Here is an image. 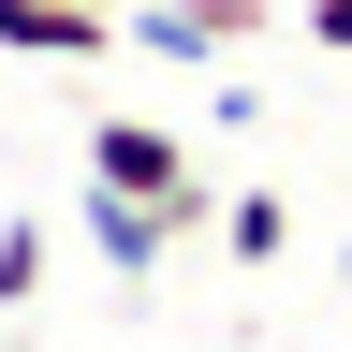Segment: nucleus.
Returning <instances> with one entry per match:
<instances>
[{"mask_svg":"<svg viewBox=\"0 0 352 352\" xmlns=\"http://www.w3.org/2000/svg\"><path fill=\"white\" fill-rule=\"evenodd\" d=\"M132 0H0V59H103Z\"/></svg>","mask_w":352,"mask_h":352,"instance_id":"obj_3","label":"nucleus"},{"mask_svg":"<svg viewBox=\"0 0 352 352\" xmlns=\"http://www.w3.org/2000/svg\"><path fill=\"white\" fill-rule=\"evenodd\" d=\"M264 15H279V0H132V44H147V59H235Z\"/></svg>","mask_w":352,"mask_h":352,"instance_id":"obj_2","label":"nucleus"},{"mask_svg":"<svg viewBox=\"0 0 352 352\" xmlns=\"http://www.w3.org/2000/svg\"><path fill=\"white\" fill-rule=\"evenodd\" d=\"M308 44H323V59H352V0H308Z\"/></svg>","mask_w":352,"mask_h":352,"instance_id":"obj_7","label":"nucleus"},{"mask_svg":"<svg viewBox=\"0 0 352 352\" xmlns=\"http://www.w3.org/2000/svg\"><path fill=\"white\" fill-rule=\"evenodd\" d=\"M88 176L132 191V206H162V220H206V176H191V147L162 118H88Z\"/></svg>","mask_w":352,"mask_h":352,"instance_id":"obj_1","label":"nucleus"},{"mask_svg":"<svg viewBox=\"0 0 352 352\" xmlns=\"http://www.w3.org/2000/svg\"><path fill=\"white\" fill-rule=\"evenodd\" d=\"M220 250H235V264H279L294 250V206L279 191H235V206H220Z\"/></svg>","mask_w":352,"mask_h":352,"instance_id":"obj_5","label":"nucleus"},{"mask_svg":"<svg viewBox=\"0 0 352 352\" xmlns=\"http://www.w3.org/2000/svg\"><path fill=\"white\" fill-rule=\"evenodd\" d=\"M88 250H103L118 279H147V264L176 250V220H162V206H132V191H103V176H88Z\"/></svg>","mask_w":352,"mask_h":352,"instance_id":"obj_4","label":"nucleus"},{"mask_svg":"<svg viewBox=\"0 0 352 352\" xmlns=\"http://www.w3.org/2000/svg\"><path fill=\"white\" fill-rule=\"evenodd\" d=\"M338 264H352V235H338Z\"/></svg>","mask_w":352,"mask_h":352,"instance_id":"obj_8","label":"nucleus"},{"mask_svg":"<svg viewBox=\"0 0 352 352\" xmlns=\"http://www.w3.org/2000/svg\"><path fill=\"white\" fill-rule=\"evenodd\" d=\"M44 294V235H30V220H0V308H30Z\"/></svg>","mask_w":352,"mask_h":352,"instance_id":"obj_6","label":"nucleus"}]
</instances>
